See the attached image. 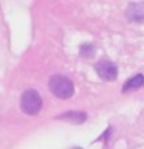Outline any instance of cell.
Wrapping results in <instances>:
<instances>
[{
  "label": "cell",
  "instance_id": "cell-1",
  "mask_svg": "<svg viewBox=\"0 0 144 149\" xmlns=\"http://www.w3.org/2000/svg\"><path fill=\"white\" fill-rule=\"evenodd\" d=\"M50 90L56 98H60V100H68V98L73 96L74 93V86L71 82V79L67 76H62V74H54L51 76L50 82Z\"/></svg>",
  "mask_w": 144,
  "mask_h": 149
},
{
  "label": "cell",
  "instance_id": "cell-2",
  "mask_svg": "<svg viewBox=\"0 0 144 149\" xmlns=\"http://www.w3.org/2000/svg\"><path fill=\"white\" fill-rule=\"evenodd\" d=\"M20 109L25 112L26 115H37L42 109V96L39 92L28 88L22 93L20 98Z\"/></svg>",
  "mask_w": 144,
  "mask_h": 149
},
{
  "label": "cell",
  "instance_id": "cell-3",
  "mask_svg": "<svg viewBox=\"0 0 144 149\" xmlns=\"http://www.w3.org/2000/svg\"><path fill=\"white\" fill-rule=\"evenodd\" d=\"M95 70L102 81H115L118 76V67L109 59H102L95 64Z\"/></svg>",
  "mask_w": 144,
  "mask_h": 149
},
{
  "label": "cell",
  "instance_id": "cell-4",
  "mask_svg": "<svg viewBox=\"0 0 144 149\" xmlns=\"http://www.w3.org/2000/svg\"><path fill=\"white\" fill-rule=\"evenodd\" d=\"M127 20L133 23H143L144 22V3H130L125 9Z\"/></svg>",
  "mask_w": 144,
  "mask_h": 149
},
{
  "label": "cell",
  "instance_id": "cell-5",
  "mask_svg": "<svg viewBox=\"0 0 144 149\" xmlns=\"http://www.w3.org/2000/svg\"><path fill=\"white\" fill-rule=\"evenodd\" d=\"M144 87V74L143 73H136L135 76H132L130 79L124 82L123 86V93H129V92H135L138 88Z\"/></svg>",
  "mask_w": 144,
  "mask_h": 149
},
{
  "label": "cell",
  "instance_id": "cell-6",
  "mask_svg": "<svg viewBox=\"0 0 144 149\" xmlns=\"http://www.w3.org/2000/svg\"><path fill=\"white\" fill-rule=\"evenodd\" d=\"M57 120H67L73 124H81L87 120V115L84 113V112H73L71 110V112H67V113H64V115H59Z\"/></svg>",
  "mask_w": 144,
  "mask_h": 149
},
{
  "label": "cell",
  "instance_id": "cell-7",
  "mask_svg": "<svg viewBox=\"0 0 144 149\" xmlns=\"http://www.w3.org/2000/svg\"><path fill=\"white\" fill-rule=\"evenodd\" d=\"M95 54V47L93 45H82L81 47V56L84 58H90V56Z\"/></svg>",
  "mask_w": 144,
  "mask_h": 149
},
{
  "label": "cell",
  "instance_id": "cell-8",
  "mask_svg": "<svg viewBox=\"0 0 144 149\" xmlns=\"http://www.w3.org/2000/svg\"><path fill=\"white\" fill-rule=\"evenodd\" d=\"M71 149H82V148H78V146H76V148H71Z\"/></svg>",
  "mask_w": 144,
  "mask_h": 149
}]
</instances>
